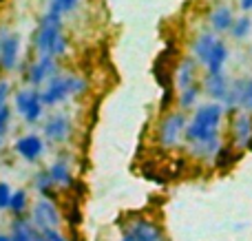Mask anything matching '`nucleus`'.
I'll use <instances>...</instances> for the list:
<instances>
[{"mask_svg": "<svg viewBox=\"0 0 252 241\" xmlns=\"http://www.w3.org/2000/svg\"><path fill=\"white\" fill-rule=\"evenodd\" d=\"M223 118V104L213 102V104H201L195 111L190 124H186L184 131V140L188 146L192 144H204V142H213L219 137V124Z\"/></svg>", "mask_w": 252, "mask_h": 241, "instance_id": "f257e3e1", "label": "nucleus"}, {"mask_svg": "<svg viewBox=\"0 0 252 241\" xmlns=\"http://www.w3.org/2000/svg\"><path fill=\"white\" fill-rule=\"evenodd\" d=\"M60 38H62V11L56 2H51L49 11L40 20L38 33H35V49H38V53L53 58Z\"/></svg>", "mask_w": 252, "mask_h": 241, "instance_id": "f03ea898", "label": "nucleus"}, {"mask_svg": "<svg viewBox=\"0 0 252 241\" xmlns=\"http://www.w3.org/2000/svg\"><path fill=\"white\" fill-rule=\"evenodd\" d=\"M87 89V82L80 75H69V73H58L49 80L47 89H44L40 95H42V104L44 106H56L60 102H64L71 95H80Z\"/></svg>", "mask_w": 252, "mask_h": 241, "instance_id": "7ed1b4c3", "label": "nucleus"}, {"mask_svg": "<svg viewBox=\"0 0 252 241\" xmlns=\"http://www.w3.org/2000/svg\"><path fill=\"white\" fill-rule=\"evenodd\" d=\"M29 221L38 233H44V230H60L62 226V212L60 208L56 206V202L49 197H40L33 206L29 208Z\"/></svg>", "mask_w": 252, "mask_h": 241, "instance_id": "20e7f679", "label": "nucleus"}, {"mask_svg": "<svg viewBox=\"0 0 252 241\" xmlns=\"http://www.w3.org/2000/svg\"><path fill=\"white\" fill-rule=\"evenodd\" d=\"M186 131V113L184 111H175V113H168L164 120H161L159 128H157V137H159V144L164 149H170L179 142V137Z\"/></svg>", "mask_w": 252, "mask_h": 241, "instance_id": "39448f33", "label": "nucleus"}, {"mask_svg": "<svg viewBox=\"0 0 252 241\" xmlns=\"http://www.w3.org/2000/svg\"><path fill=\"white\" fill-rule=\"evenodd\" d=\"M42 95L35 89H22L16 93V111L25 118L27 124H35L42 118Z\"/></svg>", "mask_w": 252, "mask_h": 241, "instance_id": "423d86ee", "label": "nucleus"}, {"mask_svg": "<svg viewBox=\"0 0 252 241\" xmlns=\"http://www.w3.org/2000/svg\"><path fill=\"white\" fill-rule=\"evenodd\" d=\"M53 75H58V62L56 58L51 56H40L38 60L33 62V64L29 66V73H27V82L31 84V87H40L42 82H47V80H51Z\"/></svg>", "mask_w": 252, "mask_h": 241, "instance_id": "0eeeda50", "label": "nucleus"}, {"mask_svg": "<svg viewBox=\"0 0 252 241\" xmlns=\"http://www.w3.org/2000/svg\"><path fill=\"white\" fill-rule=\"evenodd\" d=\"M13 151H16V155H20L25 162L35 164L44 153V142H42V137L40 135L29 133V135L18 137L16 144H13Z\"/></svg>", "mask_w": 252, "mask_h": 241, "instance_id": "6e6552de", "label": "nucleus"}, {"mask_svg": "<svg viewBox=\"0 0 252 241\" xmlns=\"http://www.w3.org/2000/svg\"><path fill=\"white\" fill-rule=\"evenodd\" d=\"M18 53H20V38L9 31H0V69L11 71L18 62Z\"/></svg>", "mask_w": 252, "mask_h": 241, "instance_id": "1a4fd4ad", "label": "nucleus"}, {"mask_svg": "<svg viewBox=\"0 0 252 241\" xmlns=\"http://www.w3.org/2000/svg\"><path fill=\"white\" fill-rule=\"evenodd\" d=\"M124 230H128L135 241H164L161 228L151 219H133Z\"/></svg>", "mask_w": 252, "mask_h": 241, "instance_id": "9d476101", "label": "nucleus"}, {"mask_svg": "<svg viewBox=\"0 0 252 241\" xmlns=\"http://www.w3.org/2000/svg\"><path fill=\"white\" fill-rule=\"evenodd\" d=\"M69 133H71V122H69V118L62 113L51 115V118L47 120V124H44V137H47L49 142L60 144V142H64L66 137H69Z\"/></svg>", "mask_w": 252, "mask_h": 241, "instance_id": "9b49d317", "label": "nucleus"}, {"mask_svg": "<svg viewBox=\"0 0 252 241\" xmlns=\"http://www.w3.org/2000/svg\"><path fill=\"white\" fill-rule=\"evenodd\" d=\"M197 60L192 56L184 58L177 66V73H175V82H177V89L184 91V89H190L192 84H197Z\"/></svg>", "mask_w": 252, "mask_h": 241, "instance_id": "f8f14e48", "label": "nucleus"}, {"mask_svg": "<svg viewBox=\"0 0 252 241\" xmlns=\"http://www.w3.org/2000/svg\"><path fill=\"white\" fill-rule=\"evenodd\" d=\"M47 173L56 188H71V186H73V173H71L69 162H64V159H56V162L47 168Z\"/></svg>", "mask_w": 252, "mask_h": 241, "instance_id": "ddd939ff", "label": "nucleus"}, {"mask_svg": "<svg viewBox=\"0 0 252 241\" xmlns=\"http://www.w3.org/2000/svg\"><path fill=\"white\" fill-rule=\"evenodd\" d=\"M252 137V118L248 113H239L232 118V142L237 146H246Z\"/></svg>", "mask_w": 252, "mask_h": 241, "instance_id": "4468645a", "label": "nucleus"}, {"mask_svg": "<svg viewBox=\"0 0 252 241\" xmlns=\"http://www.w3.org/2000/svg\"><path fill=\"white\" fill-rule=\"evenodd\" d=\"M204 89L210 97L223 102L228 95V89H230V82H228V78L223 73H208L204 80Z\"/></svg>", "mask_w": 252, "mask_h": 241, "instance_id": "2eb2a0df", "label": "nucleus"}, {"mask_svg": "<svg viewBox=\"0 0 252 241\" xmlns=\"http://www.w3.org/2000/svg\"><path fill=\"white\" fill-rule=\"evenodd\" d=\"M35 233H38V230L31 226L29 217H13L7 235L11 241H31L35 237Z\"/></svg>", "mask_w": 252, "mask_h": 241, "instance_id": "dca6fc26", "label": "nucleus"}, {"mask_svg": "<svg viewBox=\"0 0 252 241\" xmlns=\"http://www.w3.org/2000/svg\"><path fill=\"white\" fill-rule=\"evenodd\" d=\"M232 22H235L232 9L226 7V4H219V7H215L213 13H210V27H213L215 33H223V31H230Z\"/></svg>", "mask_w": 252, "mask_h": 241, "instance_id": "f3484780", "label": "nucleus"}, {"mask_svg": "<svg viewBox=\"0 0 252 241\" xmlns=\"http://www.w3.org/2000/svg\"><path fill=\"white\" fill-rule=\"evenodd\" d=\"M215 42H217V38H215L213 33H199L195 38V42H192V53H195V60L201 62V64H206L210 58V53H213V47Z\"/></svg>", "mask_w": 252, "mask_h": 241, "instance_id": "a211bd4d", "label": "nucleus"}, {"mask_svg": "<svg viewBox=\"0 0 252 241\" xmlns=\"http://www.w3.org/2000/svg\"><path fill=\"white\" fill-rule=\"evenodd\" d=\"M228 60V47L223 40H217L213 47V53H210L208 62H206V69L208 73H223V64Z\"/></svg>", "mask_w": 252, "mask_h": 241, "instance_id": "6ab92c4d", "label": "nucleus"}, {"mask_svg": "<svg viewBox=\"0 0 252 241\" xmlns=\"http://www.w3.org/2000/svg\"><path fill=\"white\" fill-rule=\"evenodd\" d=\"M31 208V202H29V195H27V190L18 188L13 190L11 195V202H9V212H11L13 217H25V212Z\"/></svg>", "mask_w": 252, "mask_h": 241, "instance_id": "aec40b11", "label": "nucleus"}, {"mask_svg": "<svg viewBox=\"0 0 252 241\" xmlns=\"http://www.w3.org/2000/svg\"><path fill=\"white\" fill-rule=\"evenodd\" d=\"M33 188L40 193V197H49V199L53 197V190H56V186H53V181H51V177H49L47 168H44V171H38V173H35V177H33Z\"/></svg>", "mask_w": 252, "mask_h": 241, "instance_id": "412c9836", "label": "nucleus"}, {"mask_svg": "<svg viewBox=\"0 0 252 241\" xmlns=\"http://www.w3.org/2000/svg\"><path fill=\"white\" fill-rule=\"evenodd\" d=\"M199 82L197 84H192L190 89H184V91H179V95H177V102H179V106H182L184 111H188V109H192V106L197 104V100H199Z\"/></svg>", "mask_w": 252, "mask_h": 241, "instance_id": "4be33fe9", "label": "nucleus"}, {"mask_svg": "<svg viewBox=\"0 0 252 241\" xmlns=\"http://www.w3.org/2000/svg\"><path fill=\"white\" fill-rule=\"evenodd\" d=\"M250 29H252V20L248 16H241V18H237V20L232 22L230 33H232V38L241 40V38H246V35L250 33Z\"/></svg>", "mask_w": 252, "mask_h": 241, "instance_id": "5701e85b", "label": "nucleus"}, {"mask_svg": "<svg viewBox=\"0 0 252 241\" xmlns=\"http://www.w3.org/2000/svg\"><path fill=\"white\" fill-rule=\"evenodd\" d=\"M232 157H235V155H232V149L230 146H223L221 144V149L217 151V155H215V164H217V166H230L232 164Z\"/></svg>", "mask_w": 252, "mask_h": 241, "instance_id": "b1692460", "label": "nucleus"}, {"mask_svg": "<svg viewBox=\"0 0 252 241\" xmlns=\"http://www.w3.org/2000/svg\"><path fill=\"white\" fill-rule=\"evenodd\" d=\"M11 195H13L11 186H9L7 181L0 180V212H2V211H9V202H11Z\"/></svg>", "mask_w": 252, "mask_h": 241, "instance_id": "393cba45", "label": "nucleus"}, {"mask_svg": "<svg viewBox=\"0 0 252 241\" xmlns=\"http://www.w3.org/2000/svg\"><path fill=\"white\" fill-rule=\"evenodd\" d=\"M9 120H11V111H9L7 104H2L0 106V144H2L4 135L9 131Z\"/></svg>", "mask_w": 252, "mask_h": 241, "instance_id": "a878e982", "label": "nucleus"}, {"mask_svg": "<svg viewBox=\"0 0 252 241\" xmlns=\"http://www.w3.org/2000/svg\"><path fill=\"white\" fill-rule=\"evenodd\" d=\"M241 109H246V111H252V78H246L244 97H241Z\"/></svg>", "mask_w": 252, "mask_h": 241, "instance_id": "bb28decb", "label": "nucleus"}, {"mask_svg": "<svg viewBox=\"0 0 252 241\" xmlns=\"http://www.w3.org/2000/svg\"><path fill=\"white\" fill-rule=\"evenodd\" d=\"M42 237L47 241H69L66 235H62V230H44Z\"/></svg>", "mask_w": 252, "mask_h": 241, "instance_id": "cd10ccee", "label": "nucleus"}, {"mask_svg": "<svg viewBox=\"0 0 252 241\" xmlns=\"http://www.w3.org/2000/svg\"><path fill=\"white\" fill-rule=\"evenodd\" d=\"M53 2L60 7V11L62 13H66V11H73L75 7H78V0H53Z\"/></svg>", "mask_w": 252, "mask_h": 241, "instance_id": "c85d7f7f", "label": "nucleus"}, {"mask_svg": "<svg viewBox=\"0 0 252 241\" xmlns=\"http://www.w3.org/2000/svg\"><path fill=\"white\" fill-rule=\"evenodd\" d=\"M7 97H9V82L7 80H0V106L7 104Z\"/></svg>", "mask_w": 252, "mask_h": 241, "instance_id": "c756f323", "label": "nucleus"}, {"mask_svg": "<svg viewBox=\"0 0 252 241\" xmlns=\"http://www.w3.org/2000/svg\"><path fill=\"white\" fill-rule=\"evenodd\" d=\"M241 2V9H244V11H250L252 9V0H239Z\"/></svg>", "mask_w": 252, "mask_h": 241, "instance_id": "7c9ffc66", "label": "nucleus"}, {"mask_svg": "<svg viewBox=\"0 0 252 241\" xmlns=\"http://www.w3.org/2000/svg\"><path fill=\"white\" fill-rule=\"evenodd\" d=\"M120 241H135V239H133V235H130L128 230H124V233H122V237H120Z\"/></svg>", "mask_w": 252, "mask_h": 241, "instance_id": "2f4dec72", "label": "nucleus"}, {"mask_svg": "<svg viewBox=\"0 0 252 241\" xmlns=\"http://www.w3.org/2000/svg\"><path fill=\"white\" fill-rule=\"evenodd\" d=\"M31 241H47V239H44V237H42V233H35V237H33V239H31Z\"/></svg>", "mask_w": 252, "mask_h": 241, "instance_id": "473e14b6", "label": "nucleus"}, {"mask_svg": "<svg viewBox=\"0 0 252 241\" xmlns=\"http://www.w3.org/2000/svg\"><path fill=\"white\" fill-rule=\"evenodd\" d=\"M0 241H11V239H9V235H4V233H0Z\"/></svg>", "mask_w": 252, "mask_h": 241, "instance_id": "72a5a7b5", "label": "nucleus"}, {"mask_svg": "<svg viewBox=\"0 0 252 241\" xmlns=\"http://www.w3.org/2000/svg\"><path fill=\"white\" fill-rule=\"evenodd\" d=\"M51 2H53V0H51Z\"/></svg>", "mask_w": 252, "mask_h": 241, "instance_id": "f704fd0d", "label": "nucleus"}]
</instances>
